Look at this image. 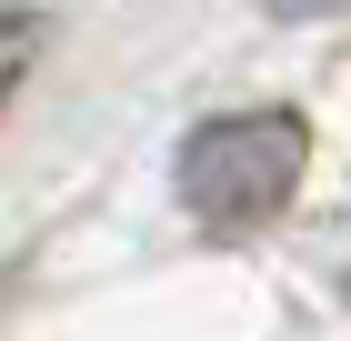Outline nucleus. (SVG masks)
Here are the masks:
<instances>
[{
  "label": "nucleus",
  "mask_w": 351,
  "mask_h": 341,
  "mask_svg": "<svg viewBox=\"0 0 351 341\" xmlns=\"http://www.w3.org/2000/svg\"><path fill=\"white\" fill-rule=\"evenodd\" d=\"M311 171V131H301V110H221L201 131L181 141V201L191 221H211V231H251L271 211L301 191Z\"/></svg>",
  "instance_id": "f257e3e1"
},
{
  "label": "nucleus",
  "mask_w": 351,
  "mask_h": 341,
  "mask_svg": "<svg viewBox=\"0 0 351 341\" xmlns=\"http://www.w3.org/2000/svg\"><path fill=\"white\" fill-rule=\"evenodd\" d=\"M30 51H40V21H30V10H0V101L21 91V71H30Z\"/></svg>",
  "instance_id": "f03ea898"
},
{
  "label": "nucleus",
  "mask_w": 351,
  "mask_h": 341,
  "mask_svg": "<svg viewBox=\"0 0 351 341\" xmlns=\"http://www.w3.org/2000/svg\"><path fill=\"white\" fill-rule=\"evenodd\" d=\"M271 10H291V21H311V10H351V0H271Z\"/></svg>",
  "instance_id": "7ed1b4c3"
}]
</instances>
